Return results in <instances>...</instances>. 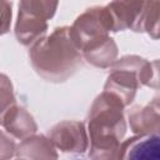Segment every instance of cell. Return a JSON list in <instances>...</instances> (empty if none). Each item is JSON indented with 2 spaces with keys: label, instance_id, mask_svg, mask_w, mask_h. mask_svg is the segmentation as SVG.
Segmentation results:
<instances>
[{
  "label": "cell",
  "instance_id": "6",
  "mask_svg": "<svg viewBox=\"0 0 160 160\" xmlns=\"http://www.w3.org/2000/svg\"><path fill=\"white\" fill-rule=\"evenodd\" d=\"M48 138L55 149L68 154H82L89 145L85 125L75 120L58 122L49 130Z\"/></svg>",
  "mask_w": 160,
  "mask_h": 160
},
{
  "label": "cell",
  "instance_id": "4",
  "mask_svg": "<svg viewBox=\"0 0 160 160\" xmlns=\"http://www.w3.org/2000/svg\"><path fill=\"white\" fill-rule=\"evenodd\" d=\"M69 31L81 52L88 45L109 36V32L112 31L111 16L106 6L90 8L76 18Z\"/></svg>",
  "mask_w": 160,
  "mask_h": 160
},
{
  "label": "cell",
  "instance_id": "2",
  "mask_svg": "<svg viewBox=\"0 0 160 160\" xmlns=\"http://www.w3.org/2000/svg\"><path fill=\"white\" fill-rule=\"evenodd\" d=\"M32 69L44 80L62 82L81 65V52L70 36L69 26L56 28L32 44L29 51Z\"/></svg>",
  "mask_w": 160,
  "mask_h": 160
},
{
  "label": "cell",
  "instance_id": "8",
  "mask_svg": "<svg viewBox=\"0 0 160 160\" xmlns=\"http://www.w3.org/2000/svg\"><path fill=\"white\" fill-rule=\"evenodd\" d=\"M130 129L136 135L159 134L160 130V106L155 98L145 106H136L129 112Z\"/></svg>",
  "mask_w": 160,
  "mask_h": 160
},
{
  "label": "cell",
  "instance_id": "9",
  "mask_svg": "<svg viewBox=\"0 0 160 160\" xmlns=\"http://www.w3.org/2000/svg\"><path fill=\"white\" fill-rule=\"evenodd\" d=\"M1 125L11 136L18 139H25L38 130L34 118L24 108L18 106L16 104L6 111Z\"/></svg>",
  "mask_w": 160,
  "mask_h": 160
},
{
  "label": "cell",
  "instance_id": "7",
  "mask_svg": "<svg viewBox=\"0 0 160 160\" xmlns=\"http://www.w3.org/2000/svg\"><path fill=\"white\" fill-rule=\"evenodd\" d=\"M116 159H160V138L159 134L136 135L121 141Z\"/></svg>",
  "mask_w": 160,
  "mask_h": 160
},
{
  "label": "cell",
  "instance_id": "16",
  "mask_svg": "<svg viewBox=\"0 0 160 160\" xmlns=\"http://www.w3.org/2000/svg\"><path fill=\"white\" fill-rule=\"evenodd\" d=\"M16 145L14 140L0 130V159H9L14 156Z\"/></svg>",
  "mask_w": 160,
  "mask_h": 160
},
{
  "label": "cell",
  "instance_id": "10",
  "mask_svg": "<svg viewBox=\"0 0 160 160\" xmlns=\"http://www.w3.org/2000/svg\"><path fill=\"white\" fill-rule=\"evenodd\" d=\"M81 56L99 69L110 68L118 58V46L110 36L98 40L81 50Z\"/></svg>",
  "mask_w": 160,
  "mask_h": 160
},
{
  "label": "cell",
  "instance_id": "12",
  "mask_svg": "<svg viewBox=\"0 0 160 160\" xmlns=\"http://www.w3.org/2000/svg\"><path fill=\"white\" fill-rule=\"evenodd\" d=\"M59 0H19V12L18 15L48 22L58 8Z\"/></svg>",
  "mask_w": 160,
  "mask_h": 160
},
{
  "label": "cell",
  "instance_id": "14",
  "mask_svg": "<svg viewBox=\"0 0 160 160\" xmlns=\"http://www.w3.org/2000/svg\"><path fill=\"white\" fill-rule=\"evenodd\" d=\"M140 84L158 89L159 86V61H145L141 71H140Z\"/></svg>",
  "mask_w": 160,
  "mask_h": 160
},
{
  "label": "cell",
  "instance_id": "11",
  "mask_svg": "<svg viewBox=\"0 0 160 160\" xmlns=\"http://www.w3.org/2000/svg\"><path fill=\"white\" fill-rule=\"evenodd\" d=\"M55 146L44 135H29L16 148V156L25 159H56Z\"/></svg>",
  "mask_w": 160,
  "mask_h": 160
},
{
  "label": "cell",
  "instance_id": "1",
  "mask_svg": "<svg viewBox=\"0 0 160 160\" xmlns=\"http://www.w3.org/2000/svg\"><path fill=\"white\" fill-rule=\"evenodd\" d=\"M124 104L109 91H102L92 102L88 116L89 158L116 159L119 145L126 132Z\"/></svg>",
  "mask_w": 160,
  "mask_h": 160
},
{
  "label": "cell",
  "instance_id": "13",
  "mask_svg": "<svg viewBox=\"0 0 160 160\" xmlns=\"http://www.w3.org/2000/svg\"><path fill=\"white\" fill-rule=\"evenodd\" d=\"M15 104H16V100L14 95L12 84L6 75L0 74V125L2 122V119L6 111L10 108H12Z\"/></svg>",
  "mask_w": 160,
  "mask_h": 160
},
{
  "label": "cell",
  "instance_id": "5",
  "mask_svg": "<svg viewBox=\"0 0 160 160\" xmlns=\"http://www.w3.org/2000/svg\"><path fill=\"white\" fill-rule=\"evenodd\" d=\"M156 0H112L106 9L111 16L112 31L144 32L148 14Z\"/></svg>",
  "mask_w": 160,
  "mask_h": 160
},
{
  "label": "cell",
  "instance_id": "15",
  "mask_svg": "<svg viewBox=\"0 0 160 160\" xmlns=\"http://www.w3.org/2000/svg\"><path fill=\"white\" fill-rule=\"evenodd\" d=\"M11 16H12L11 1L0 0V36L9 31L11 24Z\"/></svg>",
  "mask_w": 160,
  "mask_h": 160
},
{
  "label": "cell",
  "instance_id": "3",
  "mask_svg": "<svg viewBox=\"0 0 160 160\" xmlns=\"http://www.w3.org/2000/svg\"><path fill=\"white\" fill-rule=\"evenodd\" d=\"M145 59L138 55H126L110 66L111 71L106 79L104 90L118 96L124 106L130 105L134 100L140 84V71L145 64Z\"/></svg>",
  "mask_w": 160,
  "mask_h": 160
}]
</instances>
